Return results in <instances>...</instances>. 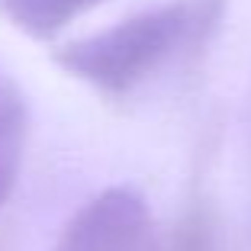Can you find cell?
<instances>
[{
    "instance_id": "6da1fadb",
    "label": "cell",
    "mask_w": 251,
    "mask_h": 251,
    "mask_svg": "<svg viewBox=\"0 0 251 251\" xmlns=\"http://www.w3.org/2000/svg\"><path fill=\"white\" fill-rule=\"evenodd\" d=\"M222 0H168L55 52L58 68L106 100L139 94L209 39Z\"/></svg>"
},
{
    "instance_id": "3957f363",
    "label": "cell",
    "mask_w": 251,
    "mask_h": 251,
    "mask_svg": "<svg viewBox=\"0 0 251 251\" xmlns=\"http://www.w3.org/2000/svg\"><path fill=\"white\" fill-rule=\"evenodd\" d=\"M29 145V110L23 90L0 71V206L10 200L23 174Z\"/></svg>"
},
{
    "instance_id": "7a4b0ae2",
    "label": "cell",
    "mask_w": 251,
    "mask_h": 251,
    "mask_svg": "<svg viewBox=\"0 0 251 251\" xmlns=\"http://www.w3.org/2000/svg\"><path fill=\"white\" fill-rule=\"evenodd\" d=\"M52 251H151V213L139 190L110 187L68 219Z\"/></svg>"
},
{
    "instance_id": "277c9868",
    "label": "cell",
    "mask_w": 251,
    "mask_h": 251,
    "mask_svg": "<svg viewBox=\"0 0 251 251\" xmlns=\"http://www.w3.org/2000/svg\"><path fill=\"white\" fill-rule=\"evenodd\" d=\"M110 0H0V16L29 39H52Z\"/></svg>"
}]
</instances>
